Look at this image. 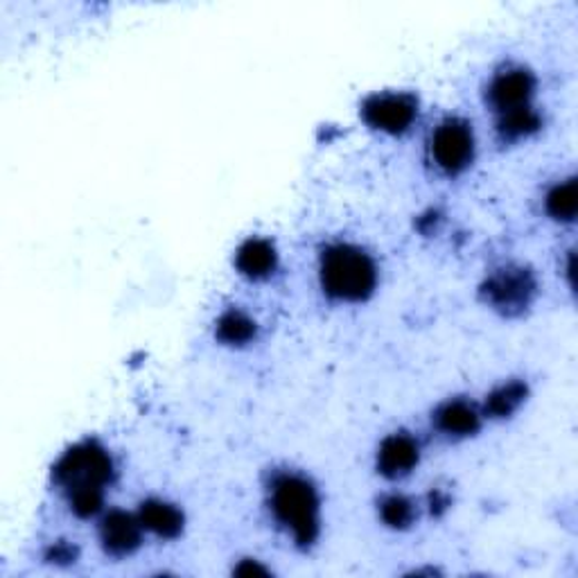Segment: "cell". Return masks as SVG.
<instances>
[{"mask_svg": "<svg viewBox=\"0 0 578 578\" xmlns=\"http://www.w3.org/2000/svg\"><path fill=\"white\" fill-rule=\"evenodd\" d=\"M59 488L80 518H93L104 504V488L113 477V461L98 444H80L68 450L54 468Z\"/></svg>", "mask_w": 578, "mask_h": 578, "instance_id": "6da1fadb", "label": "cell"}, {"mask_svg": "<svg viewBox=\"0 0 578 578\" xmlns=\"http://www.w3.org/2000/svg\"><path fill=\"white\" fill-rule=\"evenodd\" d=\"M317 488L297 472H280L269 486V509L273 520L301 547L319 536L321 509Z\"/></svg>", "mask_w": 578, "mask_h": 578, "instance_id": "7a4b0ae2", "label": "cell"}, {"mask_svg": "<svg viewBox=\"0 0 578 578\" xmlns=\"http://www.w3.org/2000/svg\"><path fill=\"white\" fill-rule=\"evenodd\" d=\"M319 280L330 299L339 303H361L376 292L378 267L359 247L332 245L321 253Z\"/></svg>", "mask_w": 578, "mask_h": 578, "instance_id": "3957f363", "label": "cell"}, {"mask_svg": "<svg viewBox=\"0 0 578 578\" xmlns=\"http://www.w3.org/2000/svg\"><path fill=\"white\" fill-rule=\"evenodd\" d=\"M429 157L444 175H461L475 159V133L461 118H446L429 136Z\"/></svg>", "mask_w": 578, "mask_h": 578, "instance_id": "277c9868", "label": "cell"}, {"mask_svg": "<svg viewBox=\"0 0 578 578\" xmlns=\"http://www.w3.org/2000/svg\"><path fill=\"white\" fill-rule=\"evenodd\" d=\"M536 292H538V285L534 273L516 265L501 267L495 273H490L484 287V297L488 306H492L504 315L525 312L534 303Z\"/></svg>", "mask_w": 578, "mask_h": 578, "instance_id": "5b68a950", "label": "cell"}, {"mask_svg": "<svg viewBox=\"0 0 578 578\" xmlns=\"http://www.w3.org/2000/svg\"><path fill=\"white\" fill-rule=\"evenodd\" d=\"M361 116L369 127L389 136H400L416 122L418 100L409 93H378L365 102Z\"/></svg>", "mask_w": 578, "mask_h": 578, "instance_id": "8992f818", "label": "cell"}, {"mask_svg": "<svg viewBox=\"0 0 578 578\" xmlns=\"http://www.w3.org/2000/svg\"><path fill=\"white\" fill-rule=\"evenodd\" d=\"M536 78L522 66H506L488 87V102L497 116L534 107Z\"/></svg>", "mask_w": 578, "mask_h": 578, "instance_id": "52a82bcc", "label": "cell"}, {"mask_svg": "<svg viewBox=\"0 0 578 578\" xmlns=\"http://www.w3.org/2000/svg\"><path fill=\"white\" fill-rule=\"evenodd\" d=\"M420 461V446L411 434L396 431L380 444L378 470L389 479H402L416 470Z\"/></svg>", "mask_w": 578, "mask_h": 578, "instance_id": "ba28073f", "label": "cell"}, {"mask_svg": "<svg viewBox=\"0 0 578 578\" xmlns=\"http://www.w3.org/2000/svg\"><path fill=\"white\" fill-rule=\"evenodd\" d=\"M142 531L144 529L138 516H129L124 511H111L109 516H104L100 525V540L111 556H129L140 547Z\"/></svg>", "mask_w": 578, "mask_h": 578, "instance_id": "9c48e42d", "label": "cell"}, {"mask_svg": "<svg viewBox=\"0 0 578 578\" xmlns=\"http://www.w3.org/2000/svg\"><path fill=\"white\" fill-rule=\"evenodd\" d=\"M481 409L468 400H448L434 413V427L448 439H468L481 427Z\"/></svg>", "mask_w": 578, "mask_h": 578, "instance_id": "30bf717a", "label": "cell"}, {"mask_svg": "<svg viewBox=\"0 0 578 578\" xmlns=\"http://www.w3.org/2000/svg\"><path fill=\"white\" fill-rule=\"evenodd\" d=\"M236 267L249 280H265L276 271L278 253L269 240L251 238L238 249Z\"/></svg>", "mask_w": 578, "mask_h": 578, "instance_id": "8fae6325", "label": "cell"}, {"mask_svg": "<svg viewBox=\"0 0 578 578\" xmlns=\"http://www.w3.org/2000/svg\"><path fill=\"white\" fill-rule=\"evenodd\" d=\"M138 520L144 531L159 538H177L183 529V514L175 504L163 499H150L140 506Z\"/></svg>", "mask_w": 578, "mask_h": 578, "instance_id": "7c38bea8", "label": "cell"}, {"mask_svg": "<svg viewBox=\"0 0 578 578\" xmlns=\"http://www.w3.org/2000/svg\"><path fill=\"white\" fill-rule=\"evenodd\" d=\"M527 400V385L520 380H511L499 385L484 402L481 413L490 416V418H509L511 413H516L522 402Z\"/></svg>", "mask_w": 578, "mask_h": 578, "instance_id": "4fadbf2b", "label": "cell"}, {"mask_svg": "<svg viewBox=\"0 0 578 578\" xmlns=\"http://www.w3.org/2000/svg\"><path fill=\"white\" fill-rule=\"evenodd\" d=\"M258 326L242 310H229L217 321V339L227 346H247L256 339Z\"/></svg>", "mask_w": 578, "mask_h": 578, "instance_id": "5bb4252c", "label": "cell"}, {"mask_svg": "<svg viewBox=\"0 0 578 578\" xmlns=\"http://www.w3.org/2000/svg\"><path fill=\"white\" fill-rule=\"evenodd\" d=\"M538 129H540V116L534 107H525V109H516V111L497 116V133L501 136V140L516 142V140L529 138Z\"/></svg>", "mask_w": 578, "mask_h": 578, "instance_id": "9a60e30c", "label": "cell"}, {"mask_svg": "<svg viewBox=\"0 0 578 578\" xmlns=\"http://www.w3.org/2000/svg\"><path fill=\"white\" fill-rule=\"evenodd\" d=\"M545 210L556 222H574L578 210V192H576V179H565L556 183L547 197H545Z\"/></svg>", "mask_w": 578, "mask_h": 578, "instance_id": "2e32d148", "label": "cell"}, {"mask_svg": "<svg viewBox=\"0 0 578 578\" xmlns=\"http://www.w3.org/2000/svg\"><path fill=\"white\" fill-rule=\"evenodd\" d=\"M418 511H416V504L405 497V495H387L380 501V518L387 527L391 529H407L413 525Z\"/></svg>", "mask_w": 578, "mask_h": 578, "instance_id": "e0dca14e", "label": "cell"}, {"mask_svg": "<svg viewBox=\"0 0 578 578\" xmlns=\"http://www.w3.org/2000/svg\"><path fill=\"white\" fill-rule=\"evenodd\" d=\"M236 574H267V569L265 567H260L258 562H247L245 560V565H240V567H236Z\"/></svg>", "mask_w": 578, "mask_h": 578, "instance_id": "ac0fdd59", "label": "cell"}]
</instances>
